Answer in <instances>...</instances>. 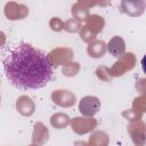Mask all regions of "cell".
<instances>
[{
  "label": "cell",
  "instance_id": "1",
  "mask_svg": "<svg viewBox=\"0 0 146 146\" xmlns=\"http://www.w3.org/2000/svg\"><path fill=\"white\" fill-rule=\"evenodd\" d=\"M3 71L10 83L22 90L46 87L52 76L49 55L27 42L13 47L3 58Z\"/></svg>",
  "mask_w": 146,
  "mask_h": 146
}]
</instances>
